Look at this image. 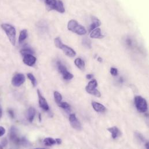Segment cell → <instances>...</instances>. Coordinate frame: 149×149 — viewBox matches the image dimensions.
Segmentation results:
<instances>
[{
	"label": "cell",
	"instance_id": "cell-39",
	"mask_svg": "<svg viewBox=\"0 0 149 149\" xmlns=\"http://www.w3.org/2000/svg\"><path fill=\"white\" fill-rule=\"evenodd\" d=\"M2 148H3V147L2 146V145L0 144V149H2Z\"/></svg>",
	"mask_w": 149,
	"mask_h": 149
},
{
	"label": "cell",
	"instance_id": "cell-19",
	"mask_svg": "<svg viewBox=\"0 0 149 149\" xmlns=\"http://www.w3.org/2000/svg\"><path fill=\"white\" fill-rule=\"evenodd\" d=\"M74 63L76 65V66L80 69V70H84L85 69V62L83 60H82L81 58H77L74 61Z\"/></svg>",
	"mask_w": 149,
	"mask_h": 149
},
{
	"label": "cell",
	"instance_id": "cell-16",
	"mask_svg": "<svg viewBox=\"0 0 149 149\" xmlns=\"http://www.w3.org/2000/svg\"><path fill=\"white\" fill-rule=\"evenodd\" d=\"M49 10H55L58 0H44Z\"/></svg>",
	"mask_w": 149,
	"mask_h": 149
},
{
	"label": "cell",
	"instance_id": "cell-38",
	"mask_svg": "<svg viewBox=\"0 0 149 149\" xmlns=\"http://www.w3.org/2000/svg\"><path fill=\"white\" fill-rule=\"evenodd\" d=\"M97 61L100 62H102V59L101 58H97Z\"/></svg>",
	"mask_w": 149,
	"mask_h": 149
},
{
	"label": "cell",
	"instance_id": "cell-36",
	"mask_svg": "<svg viewBox=\"0 0 149 149\" xmlns=\"http://www.w3.org/2000/svg\"><path fill=\"white\" fill-rule=\"evenodd\" d=\"M2 115H3V110H2V108H1V106H0V118H1Z\"/></svg>",
	"mask_w": 149,
	"mask_h": 149
},
{
	"label": "cell",
	"instance_id": "cell-34",
	"mask_svg": "<svg viewBox=\"0 0 149 149\" xmlns=\"http://www.w3.org/2000/svg\"><path fill=\"white\" fill-rule=\"evenodd\" d=\"M127 44H128L129 46H131V45H132V41H131V39H129V38L127 39Z\"/></svg>",
	"mask_w": 149,
	"mask_h": 149
},
{
	"label": "cell",
	"instance_id": "cell-5",
	"mask_svg": "<svg viewBox=\"0 0 149 149\" xmlns=\"http://www.w3.org/2000/svg\"><path fill=\"white\" fill-rule=\"evenodd\" d=\"M58 66L59 71L62 74L64 80H70L74 77L73 75L70 72H69L66 67L64 65H63L61 62H58Z\"/></svg>",
	"mask_w": 149,
	"mask_h": 149
},
{
	"label": "cell",
	"instance_id": "cell-14",
	"mask_svg": "<svg viewBox=\"0 0 149 149\" xmlns=\"http://www.w3.org/2000/svg\"><path fill=\"white\" fill-rule=\"evenodd\" d=\"M35 114H36V112L34 108L30 107L27 110L26 113V117H27V119L29 121V122H32L33 121Z\"/></svg>",
	"mask_w": 149,
	"mask_h": 149
},
{
	"label": "cell",
	"instance_id": "cell-11",
	"mask_svg": "<svg viewBox=\"0 0 149 149\" xmlns=\"http://www.w3.org/2000/svg\"><path fill=\"white\" fill-rule=\"evenodd\" d=\"M36 58L34 57L32 54H27L24 55L23 62L28 66H33L36 62Z\"/></svg>",
	"mask_w": 149,
	"mask_h": 149
},
{
	"label": "cell",
	"instance_id": "cell-20",
	"mask_svg": "<svg viewBox=\"0 0 149 149\" xmlns=\"http://www.w3.org/2000/svg\"><path fill=\"white\" fill-rule=\"evenodd\" d=\"M44 143L45 145H46L47 146H51L54 145L56 143L55 139H54L52 137H46V138H45L44 140Z\"/></svg>",
	"mask_w": 149,
	"mask_h": 149
},
{
	"label": "cell",
	"instance_id": "cell-37",
	"mask_svg": "<svg viewBox=\"0 0 149 149\" xmlns=\"http://www.w3.org/2000/svg\"><path fill=\"white\" fill-rule=\"evenodd\" d=\"M145 147L146 148H149V144H148V142H146L145 144Z\"/></svg>",
	"mask_w": 149,
	"mask_h": 149
},
{
	"label": "cell",
	"instance_id": "cell-33",
	"mask_svg": "<svg viewBox=\"0 0 149 149\" xmlns=\"http://www.w3.org/2000/svg\"><path fill=\"white\" fill-rule=\"evenodd\" d=\"M56 140V143L58 144H61L62 143V140L61 139H59V138H57L55 139Z\"/></svg>",
	"mask_w": 149,
	"mask_h": 149
},
{
	"label": "cell",
	"instance_id": "cell-3",
	"mask_svg": "<svg viewBox=\"0 0 149 149\" xmlns=\"http://www.w3.org/2000/svg\"><path fill=\"white\" fill-rule=\"evenodd\" d=\"M135 105L138 112L140 113H145L147 110V104L145 99L140 96L135 97Z\"/></svg>",
	"mask_w": 149,
	"mask_h": 149
},
{
	"label": "cell",
	"instance_id": "cell-1",
	"mask_svg": "<svg viewBox=\"0 0 149 149\" xmlns=\"http://www.w3.org/2000/svg\"><path fill=\"white\" fill-rule=\"evenodd\" d=\"M1 27L5 32L10 41L12 44V45L15 46L16 37V31L15 28L12 25L7 23L2 24L1 25Z\"/></svg>",
	"mask_w": 149,
	"mask_h": 149
},
{
	"label": "cell",
	"instance_id": "cell-8",
	"mask_svg": "<svg viewBox=\"0 0 149 149\" xmlns=\"http://www.w3.org/2000/svg\"><path fill=\"white\" fill-rule=\"evenodd\" d=\"M69 121L71 125V127L78 131H80L82 129L81 124L79 120L77 119V118L75 114H71L70 115L69 117Z\"/></svg>",
	"mask_w": 149,
	"mask_h": 149
},
{
	"label": "cell",
	"instance_id": "cell-17",
	"mask_svg": "<svg viewBox=\"0 0 149 149\" xmlns=\"http://www.w3.org/2000/svg\"><path fill=\"white\" fill-rule=\"evenodd\" d=\"M92 23L90 26V30L92 31L93 30L99 27L101 25V22L95 16H92Z\"/></svg>",
	"mask_w": 149,
	"mask_h": 149
},
{
	"label": "cell",
	"instance_id": "cell-40",
	"mask_svg": "<svg viewBox=\"0 0 149 149\" xmlns=\"http://www.w3.org/2000/svg\"><path fill=\"white\" fill-rule=\"evenodd\" d=\"M39 121H41V114H39Z\"/></svg>",
	"mask_w": 149,
	"mask_h": 149
},
{
	"label": "cell",
	"instance_id": "cell-25",
	"mask_svg": "<svg viewBox=\"0 0 149 149\" xmlns=\"http://www.w3.org/2000/svg\"><path fill=\"white\" fill-rule=\"evenodd\" d=\"M82 45L87 48H91V42L87 38H84L82 40Z\"/></svg>",
	"mask_w": 149,
	"mask_h": 149
},
{
	"label": "cell",
	"instance_id": "cell-27",
	"mask_svg": "<svg viewBox=\"0 0 149 149\" xmlns=\"http://www.w3.org/2000/svg\"><path fill=\"white\" fill-rule=\"evenodd\" d=\"M54 43H55V46H56L58 48H59L61 45L62 44V40H61V39L60 38V37H57V38H55V39H54Z\"/></svg>",
	"mask_w": 149,
	"mask_h": 149
},
{
	"label": "cell",
	"instance_id": "cell-10",
	"mask_svg": "<svg viewBox=\"0 0 149 149\" xmlns=\"http://www.w3.org/2000/svg\"><path fill=\"white\" fill-rule=\"evenodd\" d=\"M59 49H62L64 54L69 57H74L76 55V52L71 48L69 47L66 45H64L63 43L61 45Z\"/></svg>",
	"mask_w": 149,
	"mask_h": 149
},
{
	"label": "cell",
	"instance_id": "cell-15",
	"mask_svg": "<svg viewBox=\"0 0 149 149\" xmlns=\"http://www.w3.org/2000/svg\"><path fill=\"white\" fill-rule=\"evenodd\" d=\"M90 37L92 38H102L104 36L102 34L100 28H96L92 30L90 34Z\"/></svg>",
	"mask_w": 149,
	"mask_h": 149
},
{
	"label": "cell",
	"instance_id": "cell-26",
	"mask_svg": "<svg viewBox=\"0 0 149 149\" xmlns=\"http://www.w3.org/2000/svg\"><path fill=\"white\" fill-rule=\"evenodd\" d=\"M20 53L23 56H24V55H27V54H32L33 51L29 49H22V50H21Z\"/></svg>",
	"mask_w": 149,
	"mask_h": 149
},
{
	"label": "cell",
	"instance_id": "cell-6",
	"mask_svg": "<svg viewBox=\"0 0 149 149\" xmlns=\"http://www.w3.org/2000/svg\"><path fill=\"white\" fill-rule=\"evenodd\" d=\"M25 76L22 73H18L12 78V84L15 87H19L25 82Z\"/></svg>",
	"mask_w": 149,
	"mask_h": 149
},
{
	"label": "cell",
	"instance_id": "cell-2",
	"mask_svg": "<svg viewBox=\"0 0 149 149\" xmlns=\"http://www.w3.org/2000/svg\"><path fill=\"white\" fill-rule=\"evenodd\" d=\"M67 29L69 30L80 35H84L86 33V30L85 27L79 24L75 20H71L67 24Z\"/></svg>",
	"mask_w": 149,
	"mask_h": 149
},
{
	"label": "cell",
	"instance_id": "cell-7",
	"mask_svg": "<svg viewBox=\"0 0 149 149\" xmlns=\"http://www.w3.org/2000/svg\"><path fill=\"white\" fill-rule=\"evenodd\" d=\"M10 138L11 140L15 144H20V139L18 136V130L14 127H11L10 130Z\"/></svg>",
	"mask_w": 149,
	"mask_h": 149
},
{
	"label": "cell",
	"instance_id": "cell-32",
	"mask_svg": "<svg viewBox=\"0 0 149 149\" xmlns=\"http://www.w3.org/2000/svg\"><path fill=\"white\" fill-rule=\"evenodd\" d=\"M8 113H9V114H10V116H11V118H14L15 115H14V112H13L12 110H10L8 111Z\"/></svg>",
	"mask_w": 149,
	"mask_h": 149
},
{
	"label": "cell",
	"instance_id": "cell-23",
	"mask_svg": "<svg viewBox=\"0 0 149 149\" xmlns=\"http://www.w3.org/2000/svg\"><path fill=\"white\" fill-rule=\"evenodd\" d=\"M27 77L31 81L33 86L35 87L37 84V80H36L35 77L33 76V74L31 73H29V74H27Z\"/></svg>",
	"mask_w": 149,
	"mask_h": 149
},
{
	"label": "cell",
	"instance_id": "cell-24",
	"mask_svg": "<svg viewBox=\"0 0 149 149\" xmlns=\"http://www.w3.org/2000/svg\"><path fill=\"white\" fill-rule=\"evenodd\" d=\"M58 106L61 107H62V109H65L66 111H70V106L66 102H61Z\"/></svg>",
	"mask_w": 149,
	"mask_h": 149
},
{
	"label": "cell",
	"instance_id": "cell-35",
	"mask_svg": "<svg viewBox=\"0 0 149 149\" xmlns=\"http://www.w3.org/2000/svg\"><path fill=\"white\" fill-rule=\"evenodd\" d=\"M93 75L92 74H87L86 76V79H88V80H90V79H92L93 78Z\"/></svg>",
	"mask_w": 149,
	"mask_h": 149
},
{
	"label": "cell",
	"instance_id": "cell-22",
	"mask_svg": "<svg viewBox=\"0 0 149 149\" xmlns=\"http://www.w3.org/2000/svg\"><path fill=\"white\" fill-rule=\"evenodd\" d=\"M54 98L56 103L59 105L62 101V95L58 91L54 92Z\"/></svg>",
	"mask_w": 149,
	"mask_h": 149
},
{
	"label": "cell",
	"instance_id": "cell-21",
	"mask_svg": "<svg viewBox=\"0 0 149 149\" xmlns=\"http://www.w3.org/2000/svg\"><path fill=\"white\" fill-rule=\"evenodd\" d=\"M27 37V31L26 29L22 30L20 33L19 37V42H22L26 39Z\"/></svg>",
	"mask_w": 149,
	"mask_h": 149
},
{
	"label": "cell",
	"instance_id": "cell-12",
	"mask_svg": "<svg viewBox=\"0 0 149 149\" xmlns=\"http://www.w3.org/2000/svg\"><path fill=\"white\" fill-rule=\"evenodd\" d=\"M107 131L111 133L113 139H114L118 138L121 135L120 131L116 127H113L111 128H107Z\"/></svg>",
	"mask_w": 149,
	"mask_h": 149
},
{
	"label": "cell",
	"instance_id": "cell-28",
	"mask_svg": "<svg viewBox=\"0 0 149 149\" xmlns=\"http://www.w3.org/2000/svg\"><path fill=\"white\" fill-rule=\"evenodd\" d=\"M135 135H136V137H137L138 139H139L140 141H142V142H144L145 141L144 137L143 136L142 134H140V133H139V132H136V133H135Z\"/></svg>",
	"mask_w": 149,
	"mask_h": 149
},
{
	"label": "cell",
	"instance_id": "cell-13",
	"mask_svg": "<svg viewBox=\"0 0 149 149\" xmlns=\"http://www.w3.org/2000/svg\"><path fill=\"white\" fill-rule=\"evenodd\" d=\"M92 106L93 109L96 112H99V113H103L106 110V109L104 105H103L101 103L95 102H92Z\"/></svg>",
	"mask_w": 149,
	"mask_h": 149
},
{
	"label": "cell",
	"instance_id": "cell-31",
	"mask_svg": "<svg viewBox=\"0 0 149 149\" xmlns=\"http://www.w3.org/2000/svg\"><path fill=\"white\" fill-rule=\"evenodd\" d=\"M5 133V129L3 127H0V137L3 136Z\"/></svg>",
	"mask_w": 149,
	"mask_h": 149
},
{
	"label": "cell",
	"instance_id": "cell-29",
	"mask_svg": "<svg viewBox=\"0 0 149 149\" xmlns=\"http://www.w3.org/2000/svg\"><path fill=\"white\" fill-rule=\"evenodd\" d=\"M110 73L113 76H116L118 75V70L116 68L112 67L110 69Z\"/></svg>",
	"mask_w": 149,
	"mask_h": 149
},
{
	"label": "cell",
	"instance_id": "cell-18",
	"mask_svg": "<svg viewBox=\"0 0 149 149\" xmlns=\"http://www.w3.org/2000/svg\"><path fill=\"white\" fill-rule=\"evenodd\" d=\"M55 10L61 14L65 13V8L63 6V4L62 1H61V0H58Z\"/></svg>",
	"mask_w": 149,
	"mask_h": 149
},
{
	"label": "cell",
	"instance_id": "cell-30",
	"mask_svg": "<svg viewBox=\"0 0 149 149\" xmlns=\"http://www.w3.org/2000/svg\"><path fill=\"white\" fill-rule=\"evenodd\" d=\"M7 144H8V140H7V139L6 138L3 139V140H1V144L2 145V146H3V147H6V146H7Z\"/></svg>",
	"mask_w": 149,
	"mask_h": 149
},
{
	"label": "cell",
	"instance_id": "cell-9",
	"mask_svg": "<svg viewBox=\"0 0 149 149\" xmlns=\"http://www.w3.org/2000/svg\"><path fill=\"white\" fill-rule=\"evenodd\" d=\"M37 94L38 96V101H39V105L41 109L44 110L47 112L49 110V105L46 101V99L44 97V96L41 93L39 90H37Z\"/></svg>",
	"mask_w": 149,
	"mask_h": 149
},
{
	"label": "cell",
	"instance_id": "cell-4",
	"mask_svg": "<svg viewBox=\"0 0 149 149\" xmlns=\"http://www.w3.org/2000/svg\"><path fill=\"white\" fill-rule=\"evenodd\" d=\"M97 86V82L96 80H93L89 82L88 84L86 85L85 88V90L88 93L96 97H100L101 96V93L97 89H96Z\"/></svg>",
	"mask_w": 149,
	"mask_h": 149
}]
</instances>
